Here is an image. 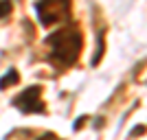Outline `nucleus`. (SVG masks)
<instances>
[{"label": "nucleus", "instance_id": "nucleus-4", "mask_svg": "<svg viewBox=\"0 0 147 140\" xmlns=\"http://www.w3.org/2000/svg\"><path fill=\"white\" fill-rule=\"evenodd\" d=\"M18 81H20L18 70H7L5 77H0V90H7L9 85H16Z\"/></svg>", "mask_w": 147, "mask_h": 140}, {"label": "nucleus", "instance_id": "nucleus-6", "mask_svg": "<svg viewBox=\"0 0 147 140\" xmlns=\"http://www.w3.org/2000/svg\"><path fill=\"white\" fill-rule=\"evenodd\" d=\"M84 123H88V116H79V118L75 121V129H81V127H84Z\"/></svg>", "mask_w": 147, "mask_h": 140}, {"label": "nucleus", "instance_id": "nucleus-5", "mask_svg": "<svg viewBox=\"0 0 147 140\" xmlns=\"http://www.w3.org/2000/svg\"><path fill=\"white\" fill-rule=\"evenodd\" d=\"M11 11H13V5H11V2H0V20L7 18Z\"/></svg>", "mask_w": 147, "mask_h": 140}, {"label": "nucleus", "instance_id": "nucleus-3", "mask_svg": "<svg viewBox=\"0 0 147 140\" xmlns=\"http://www.w3.org/2000/svg\"><path fill=\"white\" fill-rule=\"evenodd\" d=\"M13 107H18L22 114H44V101H42V85H29L11 101Z\"/></svg>", "mask_w": 147, "mask_h": 140}, {"label": "nucleus", "instance_id": "nucleus-1", "mask_svg": "<svg viewBox=\"0 0 147 140\" xmlns=\"http://www.w3.org/2000/svg\"><path fill=\"white\" fill-rule=\"evenodd\" d=\"M46 44L51 46V61L57 68H70L79 59L84 48V35L77 26H64L46 37Z\"/></svg>", "mask_w": 147, "mask_h": 140}, {"label": "nucleus", "instance_id": "nucleus-2", "mask_svg": "<svg viewBox=\"0 0 147 140\" xmlns=\"http://www.w3.org/2000/svg\"><path fill=\"white\" fill-rule=\"evenodd\" d=\"M35 13L42 26H51L70 18V2H35Z\"/></svg>", "mask_w": 147, "mask_h": 140}]
</instances>
